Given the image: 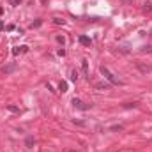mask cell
Returning <instances> with one entry per match:
<instances>
[{
    "instance_id": "1",
    "label": "cell",
    "mask_w": 152,
    "mask_h": 152,
    "mask_svg": "<svg viewBox=\"0 0 152 152\" xmlns=\"http://www.w3.org/2000/svg\"><path fill=\"white\" fill-rule=\"evenodd\" d=\"M101 74L104 76V78L111 83V85H122V82H120V80H117V78L110 73V69H108V67H104V65H101Z\"/></svg>"
},
{
    "instance_id": "2",
    "label": "cell",
    "mask_w": 152,
    "mask_h": 152,
    "mask_svg": "<svg viewBox=\"0 0 152 152\" xmlns=\"http://www.w3.org/2000/svg\"><path fill=\"white\" fill-rule=\"evenodd\" d=\"M71 104L74 106V108H78V110H88V108H90V104H85V103H83L82 99H78V97H74V99L71 101Z\"/></svg>"
},
{
    "instance_id": "3",
    "label": "cell",
    "mask_w": 152,
    "mask_h": 152,
    "mask_svg": "<svg viewBox=\"0 0 152 152\" xmlns=\"http://www.w3.org/2000/svg\"><path fill=\"white\" fill-rule=\"evenodd\" d=\"M16 67H18V64H16V62L6 64L4 67H2V73H4V74H11V73H14V71H16Z\"/></svg>"
},
{
    "instance_id": "4",
    "label": "cell",
    "mask_w": 152,
    "mask_h": 152,
    "mask_svg": "<svg viewBox=\"0 0 152 152\" xmlns=\"http://www.w3.org/2000/svg\"><path fill=\"white\" fill-rule=\"evenodd\" d=\"M96 88L104 92V90H110V88H111V83L110 82H97V83H96Z\"/></svg>"
},
{
    "instance_id": "5",
    "label": "cell",
    "mask_w": 152,
    "mask_h": 152,
    "mask_svg": "<svg viewBox=\"0 0 152 152\" xmlns=\"http://www.w3.org/2000/svg\"><path fill=\"white\" fill-rule=\"evenodd\" d=\"M34 145H35V138L34 136H27L25 138V147L27 149H34Z\"/></svg>"
},
{
    "instance_id": "6",
    "label": "cell",
    "mask_w": 152,
    "mask_h": 152,
    "mask_svg": "<svg viewBox=\"0 0 152 152\" xmlns=\"http://www.w3.org/2000/svg\"><path fill=\"white\" fill-rule=\"evenodd\" d=\"M28 51V46H18L12 48V55H20V53H27Z\"/></svg>"
},
{
    "instance_id": "7",
    "label": "cell",
    "mask_w": 152,
    "mask_h": 152,
    "mask_svg": "<svg viewBox=\"0 0 152 152\" xmlns=\"http://www.w3.org/2000/svg\"><path fill=\"white\" fill-rule=\"evenodd\" d=\"M80 44H83V46H90L92 44V41H90V37H87V35H80Z\"/></svg>"
},
{
    "instance_id": "8",
    "label": "cell",
    "mask_w": 152,
    "mask_h": 152,
    "mask_svg": "<svg viewBox=\"0 0 152 152\" xmlns=\"http://www.w3.org/2000/svg\"><path fill=\"white\" fill-rule=\"evenodd\" d=\"M138 69H140L141 73H150V71H152V65H141V64H138Z\"/></svg>"
},
{
    "instance_id": "9",
    "label": "cell",
    "mask_w": 152,
    "mask_h": 152,
    "mask_svg": "<svg viewBox=\"0 0 152 152\" xmlns=\"http://www.w3.org/2000/svg\"><path fill=\"white\" fill-rule=\"evenodd\" d=\"M59 88H60V92H67V82L62 80V82L59 83Z\"/></svg>"
},
{
    "instance_id": "10",
    "label": "cell",
    "mask_w": 152,
    "mask_h": 152,
    "mask_svg": "<svg viewBox=\"0 0 152 152\" xmlns=\"http://www.w3.org/2000/svg\"><path fill=\"white\" fill-rule=\"evenodd\" d=\"M82 67H83V73H85V74H88V62H87V59L82 60Z\"/></svg>"
},
{
    "instance_id": "11",
    "label": "cell",
    "mask_w": 152,
    "mask_h": 152,
    "mask_svg": "<svg viewBox=\"0 0 152 152\" xmlns=\"http://www.w3.org/2000/svg\"><path fill=\"white\" fill-rule=\"evenodd\" d=\"M41 25H42V20H35V21H32V25H30V27H32V28H39Z\"/></svg>"
},
{
    "instance_id": "12",
    "label": "cell",
    "mask_w": 152,
    "mask_h": 152,
    "mask_svg": "<svg viewBox=\"0 0 152 152\" xmlns=\"http://www.w3.org/2000/svg\"><path fill=\"white\" fill-rule=\"evenodd\" d=\"M7 110L12 111V113H20V108H18V106H14V104H9V106H7Z\"/></svg>"
},
{
    "instance_id": "13",
    "label": "cell",
    "mask_w": 152,
    "mask_h": 152,
    "mask_svg": "<svg viewBox=\"0 0 152 152\" xmlns=\"http://www.w3.org/2000/svg\"><path fill=\"white\" fill-rule=\"evenodd\" d=\"M143 11H145V12L152 11V4H150V2H145V4H143Z\"/></svg>"
},
{
    "instance_id": "14",
    "label": "cell",
    "mask_w": 152,
    "mask_h": 152,
    "mask_svg": "<svg viewBox=\"0 0 152 152\" xmlns=\"http://www.w3.org/2000/svg\"><path fill=\"white\" fill-rule=\"evenodd\" d=\"M53 23L55 25H65V20H62V18H53Z\"/></svg>"
},
{
    "instance_id": "15",
    "label": "cell",
    "mask_w": 152,
    "mask_h": 152,
    "mask_svg": "<svg viewBox=\"0 0 152 152\" xmlns=\"http://www.w3.org/2000/svg\"><path fill=\"white\" fill-rule=\"evenodd\" d=\"M55 39H57V42H60L62 46H64V44H65V37H64V35H57Z\"/></svg>"
},
{
    "instance_id": "16",
    "label": "cell",
    "mask_w": 152,
    "mask_h": 152,
    "mask_svg": "<svg viewBox=\"0 0 152 152\" xmlns=\"http://www.w3.org/2000/svg\"><path fill=\"white\" fill-rule=\"evenodd\" d=\"M71 80H73V82H76V80H78V73H76V69L71 71Z\"/></svg>"
},
{
    "instance_id": "17",
    "label": "cell",
    "mask_w": 152,
    "mask_h": 152,
    "mask_svg": "<svg viewBox=\"0 0 152 152\" xmlns=\"http://www.w3.org/2000/svg\"><path fill=\"white\" fill-rule=\"evenodd\" d=\"M122 129H124V126H111L110 131H122Z\"/></svg>"
},
{
    "instance_id": "18",
    "label": "cell",
    "mask_w": 152,
    "mask_h": 152,
    "mask_svg": "<svg viewBox=\"0 0 152 152\" xmlns=\"http://www.w3.org/2000/svg\"><path fill=\"white\" fill-rule=\"evenodd\" d=\"M141 53H152V46H145V48H141Z\"/></svg>"
},
{
    "instance_id": "19",
    "label": "cell",
    "mask_w": 152,
    "mask_h": 152,
    "mask_svg": "<svg viewBox=\"0 0 152 152\" xmlns=\"http://www.w3.org/2000/svg\"><path fill=\"white\" fill-rule=\"evenodd\" d=\"M20 2H21V0H11V6L12 7H18V6H20Z\"/></svg>"
},
{
    "instance_id": "20",
    "label": "cell",
    "mask_w": 152,
    "mask_h": 152,
    "mask_svg": "<svg viewBox=\"0 0 152 152\" xmlns=\"http://www.w3.org/2000/svg\"><path fill=\"white\" fill-rule=\"evenodd\" d=\"M59 55H60V57H64V55H65V50H64V48H60V50H59Z\"/></svg>"
},
{
    "instance_id": "21",
    "label": "cell",
    "mask_w": 152,
    "mask_h": 152,
    "mask_svg": "<svg viewBox=\"0 0 152 152\" xmlns=\"http://www.w3.org/2000/svg\"><path fill=\"white\" fill-rule=\"evenodd\" d=\"M6 27H4V21H0V30H4Z\"/></svg>"
},
{
    "instance_id": "22",
    "label": "cell",
    "mask_w": 152,
    "mask_h": 152,
    "mask_svg": "<svg viewBox=\"0 0 152 152\" xmlns=\"http://www.w3.org/2000/svg\"><path fill=\"white\" fill-rule=\"evenodd\" d=\"M46 2H48V0H41V4H46Z\"/></svg>"
}]
</instances>
